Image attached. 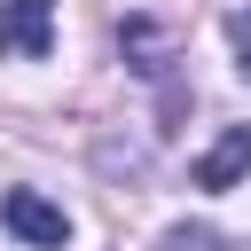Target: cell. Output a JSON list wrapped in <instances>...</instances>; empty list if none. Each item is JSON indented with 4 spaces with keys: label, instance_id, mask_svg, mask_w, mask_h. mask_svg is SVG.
<instances>
[{
    "label": "cell",
    "instance_id": "obj_1",
    "mask_svg": "<svg viewBox=\"0 0 251 251\" xmlns=\"http://www.w3.org/2000/svg\"><path fill=\"white\" fill-rule=\"evenodd\" d=\"M0 220H8V235L31 243V251H63V243H71V212L47 204L39 188H8V196H0Z\"/></svg>",
    "mask_w": 251,
    "mask_h": 251
},
{
    "label": "cell",
    "instance_id": "obj_3",
    "mask_svg": "<svg viewBox=\"0 0 251 251\" xmlns=\"http://www.w3.org/2000/svg\"><path fill=\"white\" fill-rule=\"evenodd\" d=\"M243 173H251V126H227V133L196 157V188H212V196H220V188H235Z\"/></svg>",
    "mask_w": 251,
    "mask_h": 251
},
{
    "label": "cell",
    "instance_id": "obj_4",
    "mask_svg": "<svg viewBox=\"0 0 251 251\" xmlns=\"http://www.w3.org/2000/svg\"><path fill=\"white\" fill-rule=\"evenodd\" d=\"M227 39H235V55H243V78H251V8H235V16H227Z\"/></svg>",
    "mask_w": 251,
    "mask_h": 251
},
{
    "label": "cell",
    "instance_id": "obj_2",
    "mask_svg": "<svg viewBox=\"0 0 251 251\" xmlns=\"http://www.w3.org/2000/svg\"><path fill=\"white\" fill-rule=\"evenodd\" d=\"M55 47V0H0V55L39 63Z\"/></svg>",
    "mask_w": 251,
    "mask_h": 251
}]
</instances>
